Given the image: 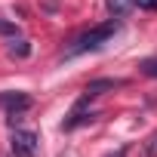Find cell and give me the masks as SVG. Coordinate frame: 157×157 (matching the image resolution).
I'll return each instance as SVG.
<instances>
[{
	"label": "cell",
	"instance_id": "obj_1",
	"mask_svg": "<svg viewBox=\"0 0 157 157\" xmlns=\"http://www.w3.org/2000/svg\"><path fill=\"white\" fill-rule=\"evenodd\" d=\"M120 31V22H105V25H96L93 31H86V34H80L74 40V46H71V56H77V52H86V49H99L102 43H108L114 34Z\"/></svg>",
	"mask_w": 157,
	"mask_h": 157
},
{
	"label": "cell",
	"instance_id": "obj_2",
	"mask_svg": "<svg viewBox=\"0 0 157 157\" xmlns=\"http://www.w3.org/2000/svg\"><path fill=\"white\" fill-rule=\"evenodd\" d=\"M40 151V139L31 129H16L13 132V154L16 157H37Z\"/></svg>",
	"mask_w": 157,
	"mask_h": 157
},
{
	"label": "cell",
	"instance_id": "obj_3",
	"mask_svg": "<svg viewBox=\"0 0 157 157\" xmlns=\"http://www.w3.org/2000/svg\"><path fill=\"white\" fill-rule=\"evenodd\" d=\"M0 105H6V111L16 117V114L28 111L34 102H31V96H25V93H0Z\"/></svg>",
	"mask_w": 157,
	"mask_h": 157
},
{
	"label": "cell",
	"instance_id": "obj_4",
	"mask_svg": "<svg viewBox=\"0 0 157 157\" xmlns=\"http://www.w3.org/2000/svg\"><path fill=\"white\" fill-rule=\"evenodd\" d=\"M114 86H120V80H111V77H99V80H90V86H86V99H96V96H102V93H108V90H114Z\"/></svg>",
	"mask_w": 157,
	"mask_h": 157
},
{
	"label": "cell",
	"instance_id": "obj_5",
	"mask_svg": "<svg viewBox=\"0 0 157 157\" xmlns=\"http://www.w3.org/2000/svg\"><path fill=\"white\" fill-rule=\"evenodd\" d=\"M10 56H13V59H28V56H31V43H28V40H16V43L10 46Z\"/></svg>",
	"mask_w": 157,
	"mask_h": 157
},
{
	"label": "cell",
	"instance_id": "obj_6",
	"mask_svg": "<svg viewBox=\"0 0 157 157\" xmlns=\"http://www.w3.org/2000/svg\"><path fill=\"white\" fill-rule=\"evenodd\" d=\"M139 68H142V74H148V77H157V59H145Z\"/></svg>",
	"mask_w": 157,
	"mask_h": 157
},
{
	"label": "cell",
	"instance_id": "obj_7",
	"mask_svg": "<svg viewBox=\"0 0 157 157\" xmlns=\"http://www.w3.org/2000/svg\"><path fill=\"white\" fill-rule=\"evenodd\" d=\"M145 157H157V132L148 139V145H145Z\"/></svg>",
	"mask_w": 157,
	"mask_h": 157
},
{
	"label": "cell",
	"instance_id": "obj_8",
	"mask_svg": "<svg viewBox=\"0 0 157 157\" xmlns=\"http://www.w3.org/2000/svg\"><path fill=\"white\" fill-rule=\"evenodd\" d=\"M0 34H10V37H16V34H19V28H16L13 22H3V19H0Z\"/></svg>",
	"mask_w": 157,
	"mask_h": 157
},
{
	"label": "cell",
	"instance_id": "obj_9",
	"mask_svg": "<svg viewBox=\"0 0 157 157\" xmlns=\"http://www.w3.org/2000/svg\"><path fill=\"white\" fill-rule=\"evenodd\" d=\"M136 6H142V10H154L157 6V0H132Z\"/></svg>",
	"mask_w": 157,
	"mask_h": 157
},
{
	"label": "cell",
	"instance_id": "obj_10",
	"mask_svg": "<svg viewBox=\"0 0 157 157\" xmlns=\"http://www.w3.org/2000/svg\"><path fill=\"white\" fill-rule=\"evenodd\" d=\"M114 157H126V148H120V151H117V154H114Z\"/></svg>",
	"mask_w": 157,
	"mask_h": 157
}]
</instances>
